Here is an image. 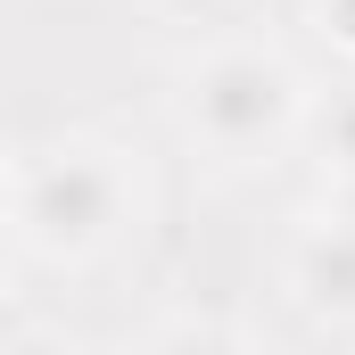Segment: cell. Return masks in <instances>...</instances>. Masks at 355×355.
<instances>
[{
	"label": "cell",
	"instance_id": "52a82bcc",
	"mask_svg": "<svg viewBox=\"0 0 355 355\" xmlns=\"http://www.w3.org/2000/svg\"><path fill=\"white\" fill-rule=\"evenodd\" d=\"M8 355H91V347H83V339H67V331H25Z\"/></svg>",
	"mask_w": 355,
	"mask_h": 355
},
{
	"label": "cell",
	"instance_id": "5b68a950",
	"mask_svg": "<svg viewBox=\"0 0 355 355\" xmlns=\"http://www.w3.org/2000/svg\"><path fill=\"white\" fill-rule=\"evenodd\" d=\"M141 355H257L232 322H215V314H174L166 331H149V347Z\"/></svg>",
	"mask_w": 355,
	"mask_h": 355
},
{
	"label": "cell",
	"instance_id": "8992f818",
	"mask_svg": "<svg viewBox=\"0 0 355 355\" xmlns=\"http://www.w3.org/2000/svg\"><path fill=\"white\" fill-rule=\"evenodd\" d=\"M314 33H322L339 58H355V0H314Z\"/></svg>",
	"mask_w": 355,
	"mask_h": 355
},
{
	"label": "cell",
	"instance_id": "7a4b0ae2",
	"mask_svg": "<svg viewBox=\"0 0 355 355\" xmlns=\"http://www.w3.org/2000/svg\"><path fill=\"white\" fill-rule=\"evenodd\" d=\"M182 132L223 166H265L306 124V75L272 42H215L182 67Z\"/></svg>",
	"mask_w": 355,
	"mask_h": 355
},
{
	"label": "cell",
	"instance_id": "277c9868",
	"mask_svg": "<svg viewBox=\"0 0 355 355\" xmlns=\"http://www.w3.org/2000/svg\"><path fill=\"white\" fill-rule=\"evenodd\" d=\"M306 124H314V157H322V174H331V182H355V83L331 91L322 107H306Z\"/></svg>",
	"mask_w": 355,
	"mask_h": 355
},
{
	"label": "cell",
	"instance_id": "3957f363",
	"mask_svg": "<svg viewBox=\"0 0 355 355\" xmlns=\"http://www.w3.org/2000/svg\"><path fill=\"white\" fill-rule=\"evenodd\" d=\"M281 281H289L297 314H314V322H355V232L331 223V215H314V223L289 240Z\"/></svg>",
	"mask_w": 355,
	"mask_h": 355
},
{
	"label": "cell",
	"instance_id": "ba28073f",
	"mask_svg": "<svg viewBox=\"0 0 355 355\" xmlns=\"http://www.w3.org/2000/svg\"><path fill=\"white\" fill-rule=\"evenodd\" d=\"M322 215H331V223H347V232H355V182H331V198H322Z\"/></svg>",
	"mask_w": 355,
	"mask_h": 355
},
{
	"label": "cell",
	"instance_id": "6da1fadb",
	"mask_svg": "<svg viewBox=\"0 0 355 355\" xmlns=\"http://www.w3.org/2000/svg\"><path fill=\"white\" fill-rule=\"evenodd\" d=\"M0 223L42 265H91L141 223V174L116 141H50L0 174Z\"/></svg>",
	"mask_w": 355,
	"mask_h": 355
}]
</instances>
